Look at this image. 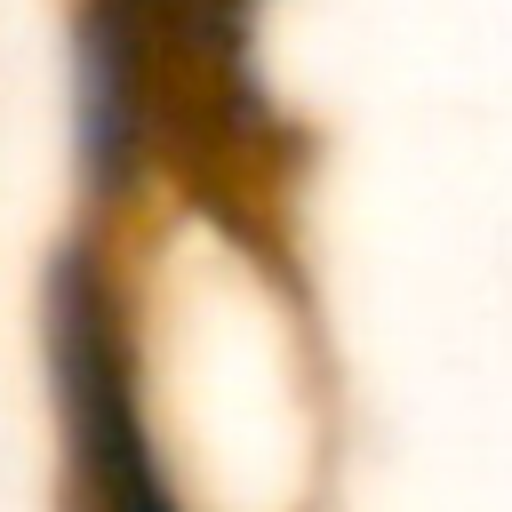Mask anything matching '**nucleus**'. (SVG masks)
Masks as SVG:
<instances>
[{"label": "nucleus", "mask_w": 512, "mask_h": 512, "mask_svg": "<svg viewBox=\"0 0 512 512\" xmlns=\"http://www.w3.org/2000/svg\"><path fill=\"white\" fill-rule=\"evenodd\" d=\"M32 336H40L64 512H200L144 392L136 272L112 224L72 216L48 240L32 288Z\"/></svg>", "instance_id": "obj_1"}]
</instances>
